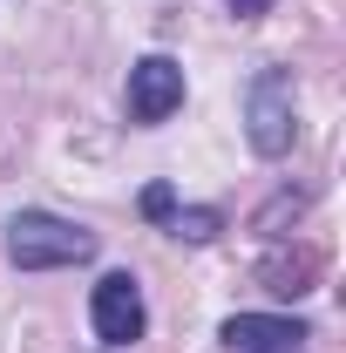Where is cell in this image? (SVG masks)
<instances>
[{
  "mask_svg": "<svg viewBox=\"0 0 346 353\" xmlns=\"http://www.w3.org/2000/svg\"><path fill=\"white\" fill-rule=\"evenodd\" d=\"M7 259L21 272H54V265H82L95 259V238L68 218H48V211H21L7 224Z\"/></svg>",
  "mask_w": 346,
  "mask_h": 353,
  "instance_id": "6da1fadb",
  "label": "cell"
},
{
  "mask_svg": "<svg viewBox=\"0 0 346 353\" xmlns=\"http://www.w3.org/2000/svg\"><path fill=\"white\" fill-rule=\"evenodd\" d=\"M245 136L258 157H285L299 136V95H292V68H258L245 88Z\"/></svg>",
  "mask_w": 346,
  "mask_h": 353,
  "instance_id": "7a4b0ae2",
  "label": "cell"
},
{
  "mask_svg": "<svg viewBox=\"0 0 346 353\" xmlns=\"http://www.w3.org/2000/svg\"><path fill=\"white\" fill-rule=\"evenodd\" d=\"M88 319H95L102 347H136L143 340V285L130 272H102L95 292H88Z\"/></svg>",
  "mask_w": 346,
  "mask_h": 353,
  "instance_id": "3957f363",
  "label": "cell"
},
{
  "mask_svg": "<svg viewBox=\"0 0 346 353\" xmlns=\"http://www.w3.org/2000/svg\"><path fill=\"white\" fill-rule=\"evenodd\" d=\"M183 102V68L170 54H143L130 68V123H163Z\"/></svg>",
  "mask_w": 346,
  "mask_h": 353,
  "instance_id": "277c9868",
  "label": "cell"
},
{
  "mask_svg": "<svg viewBox=\"0 0 346 353\" xmlns=\"http://www.w3.org/2000/svg\"><path fill=\"white\" fill-rule=\"evenodd\" d=\"M224 347L231 353H265V347H305V326L285 312H238L224 319Z\"/></svg>",
  "mask_w": 346,
  "mask_h": 353,
  "instance_id": "5b68a950",
  "label": "cell"
},
{
  "mask_svg": "<svg viewBox=\"0 0 346 353\" xmlns=\"http://www.w3.org/2000/svg\"><path fill=\"white\" fill-rule=\"evenodd\" d=\"M312 272H319L312 252H299V259H272V265H265V285H272L278 299H299V292H312Z\"/></svg>",
  "mask_w": 346,
  "mask_h": 353,
  "instance_id": "8992f818",
  "label": "cell"
},
{
  "mask_svg": "<svg viewBox=\"0 0 346 353\" xmlns=\"http://www.w3.org/2000/svg\"><path fill=\"white\" fill-rule=\"evenodd\" d=\"M217 224H224L217 211H170V231H176V238H190V245H211Z\"/></svg>",
  "mask_w": 346,
  "mask_h": 353,
  "instance_id": "52a82bcc",
  "label": "cell"
},
{
  "mask_svg": "<svg viewBox=\"0 0 346 353\" xmlns=\"http://www.w3.org/2000/svg\"><path fill=\"white\" fill-rule=\"evenodd\" d=\"M170 211H176V190H170V183H150V190H143V218H156V224H163Z\"/></svg>",
  "mask_w": 346,
  "mask_h": 353,
  "instance_id": "ba28073f",
  "label": "cell"
},
{
  "mask_svg": "<svg viewBox=\"0 0 346 353\" xmlns=\"http://www.w3.org/2000/svg\"><path fill=\"white\" fill-rule=\"evenodd\" d=\"M231 14L238 21H258V14H272V0H231Z\"/></svg>",
  "mask_w": 346,
  "mask_h": 353,
  "instance_id": "9c48e42d",
  "label": "cell"
},
{
  "mask_svg": "<svg viewBox=\"0 0 346 353\" xmlns=\"http://www.w3.org/2000/svg\"><path fill=\"white\" fill-rule=\"evenodd\" d=\"M265 353H305V347H265Z\"/></svg>",
  "mask_w": 346,
  "mask_h": 353,
  "instance_id": "30bf717a",
  "label": "cell"
}]
</instances>
